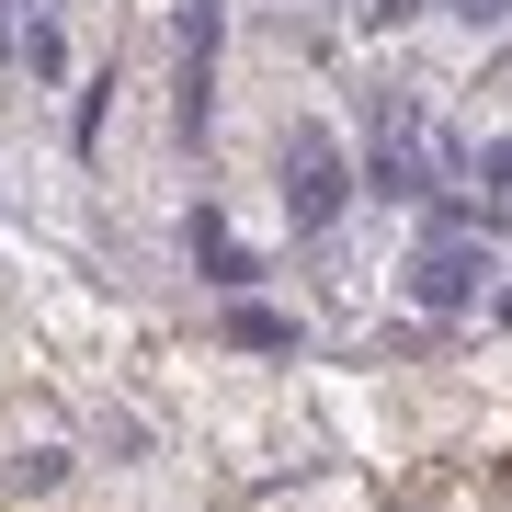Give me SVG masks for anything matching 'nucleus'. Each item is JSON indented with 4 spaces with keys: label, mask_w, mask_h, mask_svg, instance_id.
Returning a JSON list of instances; mask_svg holds the SVG:
<instances>
[{
    "label": "nucleus",
    "mask_w": 512,
    "mask_h": 512,
    "mask_svg": "<svg viewBox=\"0 0 512 512\" xmlns=\"http://www.w3.org/2000/svg\"><path fill=\"white\" fill-rule=\"evenodd\" d=\"M353 205V183H342V148H330L319 126H296L285 137V217H296V239H319L330 217Z\"/></svg>",
    "instance_id": "nucleus-1"
},
{
    "label": "nucleus",
    "mask_w": 512,
    "mask_h": 512,
    "mask_svg": "<svg viewBox=\"0 0 512 512\" xmlns=\"http://www.w3.org/2000/svg\"><path fill=\"white\" fill-rule=\"evenodd\" d=\"M478 285H490V262H478V251H433V262H421V274H410V296H421V308H433V319H444V308H467Z\"/></svg>",
    "instance_id": "nucleus-2"
},
{
    "label": "nucleus",
    "mask_w": 512,
    "mask_h": 512,
    "mask_svg": "<svg viewBox=\"0 0 512 512\" xmlns=\"http://www.w3.org/2000/svg\"><path fill=\"white\" fill-rule=\"evenodd\" d=\"M194 274H205V285H228V296H239V285H251V274H262V262H251V251H239V239H228L217 217H194Z\"/></svg>",
    "instance_id": "nucleus-3"
},
{
    "label": "nucleus",
    "mask_w": 512,
    "mask_h": 512,
    "mask_svg": "<svg viewBox=\"0 0 512 512\" xmlns=\"http://www.w3.org/2000/svg\"><path fill=\"white\" fill-rule=\"evenodd\" d=\"M12 57H23V69H35V80H57V69H69V46H57V23L35 12V23H23V35H12Z\"/></svg>",
    "instance_id": "nucleus-4"
},
{
    "label": "nucleus",
    "mask_w": 512,
    "mask_h": 512,
    "mask_svg": "<svg viewBox=\"0 0 512 512\" xmlns=\"http://www.w3.org/2000/svg\"><path fill=\"white\" fill-rule=\"evenodd\" d=\"M228 342H251V353H285V342H296V319H274V308H228Z\"/></svg>",
    "instance_id": "nucleus-5"
},
{
    "label": "nucleus",
    "mask_w": 512,
    "mask_h": 512,
    "mask_svg": "<svg viewBox=\"0 0 512 512\" xmlns=\"http://www.w3.org/2000/svg\"><path fill=\"white\" fill-rule=\"evenodd\" d=\"M57 478H69V456H57V444H35V456H12V490H57Z\"/></svg>",
    "instance_id": "nucleus-6"
},
{
    "label": "nucleus",
    "mask_w": 512,
    "mask_h": 512,
    "mask_svg": "<svg viewBox=\"0 0 512 512\" xmlns=\"http://www.w3.org/2000/svg\"><path fill=\"white\" fill-rule=\"evenodd\" d=\"M421 12V0H365V23H410Z\"/></svg>",
    "instance_id": "nucleus-7"
},
{
    "label": "nucleus",
    "mask_w": 512,
    "mask_h": 512,
    "mask_svg": "<svg viewBox=\"0 0 512 512\" xmlns=\"http://www.w3.org/2000/svg\"><path fill=\"white\" fill-rule=\"evenodd\" d=\"M456 12H467V23H512V0H456Z\"/></svg>",
    "instance_id": "nucleus-8"
},
{
    "label": "nucleus",
    "mask_w": 512,
    "mask_h": 512,
    "mask_svg": "<svg viewBox=\"0 0 512 512\" xmlns=\"http://www.w3.org/2000/svg\"><path fill=\"white\" fill-rule=\"evenodd\" d=\"M501 319H512V296H501Z\"/></svg>",
    "instance_id": "nucleus-9"
}]
</instances>
